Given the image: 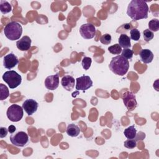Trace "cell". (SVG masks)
<instances>
[{
    "label": "cell",
    "mask_w": 159,
    "mask_h": 159,
    "mask_svg": "<svg viewBox=\"0 0 159 159\" xmlns=\"http://www.w3.org/2000/svg\"><path fill=\"white\" fill-rule=\"evenodd\" d=\"M124 134L127 139H134L137 135V130L135 126L133 125L126 128L124 131Z\"/></svg>",
    "instance_id": "obj_18"
},
{
    "label": "cell",
    "mask_w": 159,
    "mask_h": 159,
    "mask_svg": "<svg viewBox=\"0 0 159 159\" xmlns=\"http://www.w3.org/2000/svg\"><path fill=\"white\" fill-rule=\"evenodd\" d=\"M109 68L114 74L119 76H124L128 71L129 62L128 60L122 55H117L112 58Z\"/></svg>",
    "instance_id": "obj_2"
},
{
    "label": "cell",
    "mask_w": 159,
    "mask_h": 159,
    "mask_svg": "<svg viewBox=\"0 0 159 159\" xmlns=\"http://www.w3.org/2000/svg\"><path fill=\"white\" fill-rule=\"evenodd\" d=\"M9 139L12 144L20 147H24L29 142V136L24 131H19L16 134H12Z\"/></svg>",
    "instance_id": "obj_6"
},
{
    "label": "cell",
    "mask_w": 159,
    "mask_h": 159,
    "mask_svg": "<svg viewBox=\"0 0 159 159\" xmlns=\"http://www.w3.org/2000/svg\"><path fill=\"white\" fill-rule=\"evenodd\" d=\"M2 78L11 89L16 88L22 83V76L14 70L6 71L2 75Z\"/></svg>",
    "instance_id": "obj_4"
},
{
    "label": "cell",
    "mask_w": 159,
    "mask_h": 159,
    "mask_svg": "<svg viewBox=\"0 0 159 159\" xmlns=\"http://www.w3.org/2000/svg\"><path fill=\"white\" fill-rule=\"evenodd\" d=\"M91 63H92V60L90 57H84L82 59L81 65H82L84 70H88L90 68V66L91 65Z\"/></svg>",
    "instance_id": "obj_23"
},
{
    "label": "cell",
    "mask_w": 159,
    "mask_h": 159,
    "mask_svg": "<svg viewBox=\"0 0 159 159\" xmlns=\"http://www.w3.org/2000/svg\"><path fill=\"white\" fill-rule=\"evenodd\" d=\"M140 60L143 63H150L153 59V53L149 49H142L139 54Z\"/></svg>",
    "instance_id": "obj_15"
},
{
    "label": "cell",
    "mask_w": 159,
    "mask_h": 159,
    "mask_svg": "<svg viewBox=\"0 0 159 159\" xmlns=\"http://www.w3.org/2000/svg\"><path fill=\"white\" fill-rule=\"evenodd\" d=\"M6 115L9 120L19 122L23 117L24 109L22 107L17 104H12L7 108Z\"/></svg>",
    "instance_id": "obj_5"
},
{
    "label": "cell",
    "mask_w": 159,
    "mask_h": 159,
    "mask_svg": "<svg viewBox=\"0 0 159 159\" xmlns=\"http://www.w3.org/2000/svg\"><path fill=\"white\" fill-rule=\"evenodd\" d=\"M61 84L63 88L68 91H71L75 87V80L74 78L70 75H65L61 80Z\"/></svg>",
    "instance_id": "obj_14"
},
{
    "label": "cell",
    "mask_w": 159,
    "mask_h": 159,
    "mask_svg": "<svg viewBox=\"0 0 159 159\" xmlns=\"http://www.w3.org/2000/svg\"><path fill=\"white\" fill-rule=\"evenodd\" d=\"M8 132H9L8 129H7L6 127H0V137L1 139H2V138H4L5 137H6Z\"/></svg>",
    "instance_id": "obj_29"
},
{
    "label": "cell",
    "mask_w": 159,
    "mask_h": 159,
    "mask_svg": "<svg viewBox=\"0 0 159 159\" xmlns=\"http://www.w3.org/2000/svg\"><path fill=\"white\" fill-rule=\"evenodd\" d=\"M143 37L145 42H149L153 39L154 34L153 32L150 30L148 29H147L144 30L143 32Z\"/></svg>",
    "instance_id": "obj_24"
},
{
    "label": "cell",
    "mask_w": 159,
    "mask_h": 159,
    "mask_svg": "<svg viewBox=\"0 0 159 159\" xmlns=\"http://www.w3.org/2000/svg\"><path fill=\"white\" fill-rule=\"evenodd\" d=\"M119 45L124 48H129L131 47L130 38L125 34H121L119 40Z\"/></svg>",
    "instance_id": "obj_16"
},
{
    "label": "cell",
    "mask_w": 159,
    "mask_h": 159,
    "mask_svg": "<svg viewBox=\"0 0 159 159\" xmlns=\"http://www.w3.org/2000/svg\"><path fill=\"white\" fill-rule=\"evenodd\" d=\"M133 55H134V52L130 48H124V50H122L121 55L125 58H126L127 60L131 59L133 57Z\"/></svg>",
    "instance_id": "obj_28"
},
{
    "label": "cell",
    "mask_w": 159,
    "mask_h": 159,
    "mask_svg": "<svg viewBox=\"0 0 159 159\" xmlns=\"http://www.w3.org/2000/svg\"><path fill=\"white\" fill-rule=\"evenodd\" d=\"M123 102L129 111H134L137 106L135 95L130 91H126L122 96Z\"/></svg>",
    "instance_id": "obj_8"
},
{
    "label": "cell",
    "mask_w": 159,
    "mask_h": 159,
    "mask_svg": "<svg viewBox=\"0 0 159 159\" xmlns=\"http://www.w3.org/2000/svg\"><path fill=\"white\" fill-rule=\"evenodd\" d=\"M66 132L68 135L71 137H76L80 134L81 130L77 125L74 124H70L68 125Z\"/></svg>",
    "instance_id": "obj_17"
},
{
    "label": "cell",
    "mask_w": 159,
    "mask_h": 159,
    "mask_svg": "<svg viewBox=\"0 0 159 159\" xmlns=\"http://www.w3.org/2000/svg\"><path fill=\"white\" fill-rule=\"evenodd\" d=\"M4 34L6 38L10 40H18L22 34V25L17 22H10L4 27Z\"/></svg>",
    "instance_id": "obj_3"
},
{
    "label": "cell",
    "mask_w": 159,
    "mask_h": 159,
    "mask_svg": "<svg viewBox=\"0 0 159 159\" xmlns=\"http://www.w3.org/2000/svg\"><path fill=\"white\" fill-rule=\"evenodd\" d=\"M124 145L128 149H133L137 147V142L134 139H128L124 142Z\"/></svg>",
    "instance_id": "obj_26"
},
{
    "label": "cell",
    "mask_w": 159,
    "mask_h": 159,
    "mask_svg": "<svg viewBox=\"0 0 159 159\" xmlns=\"http://www.w3.org/2000/svg\"><path fill=\"white\" fill-rule=\"evenodd\" d=\"M22 107L28 116H31L37 111L39 104L33 99H28L23 102Z\"/></svg>",
    "instance_id": "obj_10"
},
{
    "label": "cell",
    "mask_w": 159,
    "mask_h": 159,
    "mask_svg": "<svg viewBox=\"0 0 159 159\" xmlns=\"http://www.w3.org/2000/svg\"><path fill=\"white\" fill-rule=\"evenodd\" d=\"M75 88L78 91H82L84 92L87 89L93 86V81L89 76L83 75L76 79Z\"/></svg>",
    "instance_id": "obj_7"
},
{
    "label": "cell",
    "mask_w": 159,
    "mask_h": 159,
    "mask_svg": "<svg viewBox=\"0 0 159 159\" xmlns=\"http://www.w3.org/2000/svg\"><path fill=\"white\" fill-rule=\"evenodd\" d=\"M45 88L49 90H55L59 86V75L56 73L55 75L48 76L44 81Z\"/></svg>",
    "instance_id": "obj_11"
},
{
    "label": "cell",
    "mask_w": 159,
    "mask_h": 159,
    "mask_svg": "<svg viewBox=\"0 0 159 159\" xmlns=\"http://www.w3.org/2000/svg\"><path fill=\"white\" fill-rule=\"evenodd\" d=\"M149 11L147 2L143 0H132L127 9V14L133 20H139L148 17Z\"/></svg>",
    "instance_id": "obj_1"
},
{
    "label": "cell",
    "mask_w": 159,
    "mask_h": 159,
    "mask_svg": "<svg viewBox=\"0 0 159 159\" xmlns=\"http://www.w3.org/2000/svg\"><path fill=\"white\" fill-rule=\"evenodd\" d=\"M130 39L135 40L138 41L140 38V32L137 29H132L130 31Z\"/></svg>",
    "instance_id": "obj_25"
},
{
    "label": "cell",
    "mask_w": 159,
    "mask_h": 159,
    "mask_svg": "<svg viewBox=\"0 0 159 159\" xmlns=\"http://www.w3.org/2000/svg\"><path fill=\"white\" fill-rule=\"evenodd\" d=\"M0 11L2 14H6L12 11V6L9 2L1 0L0 1Z\"/></svg>",
    "instance_id": "obj_19"
},
{
    "label": "cell",
    "mask_w": 159,
    "mask_h": 159,
    "mask_svg": "<svg viewBox=\"0 0 159 159\" xmlns=\"http://www.w3.org/2000/svg\"><path fill=\"white\" fill-rule=\"evenodd\" d=\"M148 26L152 32H157L159 30V20L157 19H153L148 22Z\"/></svg>",
    "instance_id": "obj_21"
},
{
    "label": "cell",
    "mask_w": 159,
    "mask_h": 159,
    "mask_svg": "<svg viewBox=\"0 0 159 159\" xmlns=\"http://www.w3.org/2000/svg\"><path fill=\"white\" fill-rule=\"evenodd\" d=\"M9 96V91L8 88L3 84L2 83L0 84V100L3 101L7 98Z\"/></svg>",
    "instance_id": "obj_20"
},
{
    "label": "cell",
    "mask_w": 159,
    "mask_h": 159,
    "mask_svg": "<svg viewBox=\"0 0 159 159\" xmlns=\"http://www.w3.org/2000/svg\"><path fill=\"white\" fill-rule=\"evenodd\" d=\"M19 63L17 57L12 53H8L4 57L3 66L5 68L11 70L15 67Z\"/></svg>",
    "instance_id": "obj_12"
},
{
    "label": "cell",
    "mask_w": 159,
    "mask_h": 159,
    "mask_svg": "<svg viewBox=\"0 0 159 159\" xmlns=\"http://www.w3.org/2000/svg\"><path fill=\"white\" fill-rule=\"evenodd\" d=\"M107 49L111 53L114 55H119L122 52V47L119 45V43H116L113 45L109 46Z\"/></svg>",
    "instance_id": "obj_22"
},
{
    "label": "cell",
    "mask_w": 159,
    "mask_h": 159,
    "mask_svg": "<svg viewBox=\"0 0 159 159\" xmlns=\"http://www.w3.org/2000/svg\"><path fill=\"white\" fill-rule=\"evenodd\" d=\"M7 129H8L9 132L11 134H14V132L16 130V127H15L14 125H9Z\"/></svg>",
    "instance_id": "obj_30"
},
{
    "label": "cell",
    "mask_w": 159,
    "mask_h": 159,
    "mask_svg": "<svg viewBox=\"0 0 159 159\" xmlns=\"http://www.w3.org/2000/svg\"><path fill=\"white\" fill-rule=\"evenodd\" d=\"M112 40L111 35L109 34H105L102 35L100 38V42L102 44L104 45H109L111 43Z\"/></svg>",
    "instance_id": "obj_27"
},
{
    "label": "cell",
    "mask_w": 159,
    "mask_h": 159,
    "mask_svg": "<svg viewBox=\"0 0 159 159\" xmlns=\"http://www.w3.org/2000/svg\"><path fill=\"white\" fill-rule=\"evenodd\" d=\"M79 31L81 37L84 39H93L96 33L94 25L90 23H86L81 25L80 27Z\"/></svg>",
    "instance_id": "obj_9"
},
{
    "label": "cell",
    "mask_w": 159,
    "mask_h": 159,
    "mask_svg": "<svg viewBox=\"0 0 159 159\" xmlns=\"http://www.w3.org/2000/svg\"><path fill=\"white\" fill-rule=\"evenodd\" d=\"M32 40L27 35L23 36L20 40L16 42L17 48L20 51H27L31 47Z\"/></svg>",
    "instance_id": "obj_13"
}]
</instances>
